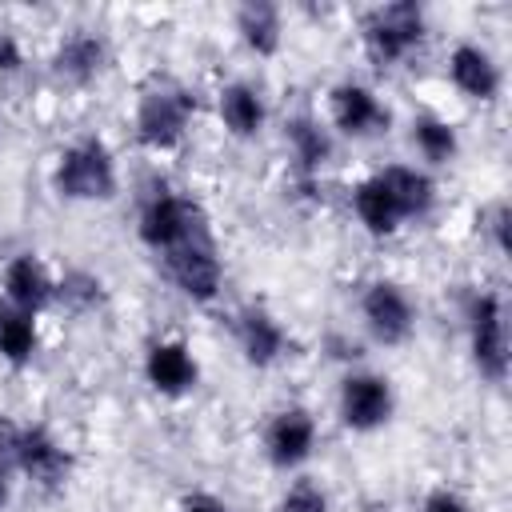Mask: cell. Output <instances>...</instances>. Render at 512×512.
Masks as SVG:
<instances>
[{"instance_id":"9c48e42d","label":"cell","mask_w":512,"mask_h":512,"mask_svg":"<svg viewBox=\"0 0 512 512\" xmlns=\"http://www.w3.org/2000/svg\"><path fill=\"white\" fill-rule=\"evenodd\" d=\"M168 284L188 300V304H216L220 288H224V256L212 240V232L172 248L160 256Z\"/></svg>"},{"instance_id":"d4e9b609","label":"cell","mask_w":512,"mask_h":512,"mask_svg":"<svg viewBox=\"0 0 512 512\" xmlns=\"http://www.w3.org/2000/svg\"><path fill=\"white\" fill-rule=\"evenodd\" d=\"M104 284L92 276V272H68L64 280H60V292H56V300H64V304H76V308H92V304H100V292Z\"/></svg>"},{"instance_id":"f546056e","label":"cell","mask_w":512,"mask_h":512,"mask_svg":"<svg viewBox=\"0 0 512 512\" xmlns=\"http://www.w3.org/2000/svg\"><path fill=\"white\" fill-rule=\"evenodd\" d=\"M176 512H228V500L216 496L212 488H188L176 500Z\"/></svg>"},{"instance_id":"30bf717a","label":"cell","mask_w":512,"mask_h":512,"mask_svg":"<svg viewBox=\"0 0 512 512\" xmlns=\"http://www.w3.org/2000/svg\"><path fill=\"white\" fill-rule=\"evenodd\" d=\"M260 444H264V460L276 472H300L316 456L320 420H316V412L308 404H284L264 420Z\"/></svg>"},{"instance_id":"ac0fdd59","label":"cell","mask_w":512,"mask_h":512,"mask_svg":"<svg viewBox=\"0 0 512 512\" xmlns=\"http://www.w3.org/2000/svg\"><path fill=\"white\" fill-rule=\"evenodd\" d=\"M216 120L240 144L260 140L268 128V100L252 80H228L216 92Z\"/></svg>"},{"instance_id":"3957f363","label":"cell","mask_w":512,"mask_h":512,"mask_svg":"<svg viewBox=\"0 0 512 512\" xmlns=\"http://www.w3.org/2000/svg\"><path fill=\"white\" fill-rule=\"evenodd\" d=\"M204 232H208V220L184 188H176L168 180H152L144 188V196L136 204V240L148 252L164 256V252H172V248H180Z\"/></svg>"},{"instance_id":"7c38bea8","label":"cell","mask_w":512,"mask_h":512,"mask_svg":"<svg viewBox=\"0 0 512 512\" xmlns=\"http://www.w3.org/2000/svg\"><path fill=\"white\" fill-rule=\"evenodd\" d=\"M284 148H288V164H292V180L300 192L316 196L320 188V172L332 164L336 156V136L332 128L312 116V112H296L284 120Z\"/></svg>"},{"instance_id":"52a82bcc","label":"cell","mask_w":512,"mask_h":512,"mask_svg":"<svg viewBox=\"0 0 512 512\" xmlns=\"http://www.w3.org/2000/svg\"><path fill=\"white\" fill-rule=\"evenodd\" d=\"M336 416L348 432L372 436L392 424L396 416V388L384 372L372 368H348L336 388Z\"/></svg>"},{"instance_id":"277c9868","label":"cell","mask_w":512,"mask_h":512,"mask_svg":"<svg viewBox=\"0 0 512 512\" xmlns=\"http://www.w3.org/2000/svg\"><path fill=\"white\" fill-rule=\"evenodd\" d=\"M428 40V12L416 0H388L360 16V44L376 68L408 64Z\"/></svg>"},{"instance_id":"8fae6325","label":"cell","mask_w":512,"mask_h":512,"mask_svg":"<svg viewBox=\"0 0 512 512\" xmlns=\"http://www.w3.org/2000/svg\"><path fill=\"white\" fill-rule=\"evenodd\" d=\"M108 64H112V44L96 28H68L48 56V72L60 88H92L108 72Z\"/></svg>"},{"instance_id":"9a60e30c","label":"cell","mask_w":512,"mask_h":512,"mask_svg":"<svg viewBox=\"0 0 512 512\" xmlns=\"http://www.w3.org/2000/svg\"><path fill=\"white\" fill-rule=\"evenodd\" d=\"M444 76L456 88V96L472 104H496L504 92V68L480 40H456L444 60Z\"/></svg>"},{"instance_id":"4fadbf2b","label":"cell","mask_w":512,"mask_h":512,"mask_svg":"<svg viewBox=\"0 0 512 512\" xmlns=\"http://www.w3.org/2000/svg\"><path fill=\"white\" fill-rule=\"evenodd\" d=\"M232 340L248 368H276L292 356V332L268 304H244L232 316Z\"/></svg>"},{"instance_id":"44dd1931","label":"cell","mask_w":512,"mask_h":512,"mask_svg":"<svg viewBox=\"0 0 512 512\" xmlns=\"http://www.w3.org/2000/svg\"><path fill=\"white\" fill-rule=\"evenodd\" d=\"M232 28H236V40L260 60H268V56H276L284 48V8L280 4L244 0L232 12Z\"/></svg>"},{"instance_id":"4dcf8cb0","label":"cell","mask_w":512,"mask_h":512,"mask_svg":"<svg viewBox=\"0 0 512 512\" xmlns=\"http://www.w3.org/2000/svg\"><path fill=\"white\" fill-rule=\"evenodd\" d=\"M360 512H388V504H384V500H368Z\"/></svg>"},{"instance_id":"603a6c76","label":"cell","mask_w":512,"mask_h":512,"mask_svg":"<svg viewBox=\"0 0 512 512\" xmlns=\"http://www.w3.org/2000/svg\"><path fill=\"white\" fill-rule=\"evenodd\" d=\"M36 352H40V316L0 300V360L8 368H28Z\"/></svg>"},{"instance_id":"ffe728a7","label":"cell","mask_w":512,"mask_h":512,"mask_svg":"<svg viewBox=\"0 0 512 512\" xmlns=\"http://www.w3.org/2000/svg\"><path fill=\"white\" fill-rule=\"evenodd\" d=\"M348 204H352L356 224H360L372 240H392V236L404 228V216H400V208H396V200H392L388 184L380 180V172H372V176L356 180V184H352Z\"/></svg>"},{"instance_id":"6da1fadb","label":"cell","mask_w":512,"mask_h":512,"mask_svg":"<svg viewBox=\"0 0 512 512\" xmlns=\"http://www.w3.org/2000/svg\"><path fill=\"white\" fill-rule=\"evenodd\" d=\"M196 92L176 76H152L132 104V136L148 152H176L196 120Z\"/></svg>"},{"instance_id":"5b68a950","label":"cell","mask_w":512,"mask_h":512,"mask_svg":"<svg viewBox=\"0 0 512 512\" xmlns=\"http://www.w3.org/2000/svg\"><path fill=\"white\" fill-rule=\"evenodd\" d=\"M464 336H468V360L476 376L492 388H504L512 344H508V308L496 288H468L464 296Z\"/></svg>"},{"instance_id":"83f0119b","label":"cell","mask_w":512,"mask_h":512,"mask_svg":"<svg viewBox=\"0 0 512 512\" xmlns=\"http://www.w3.org/2000/svg\"><path fill=\"white\" fill-rule=\"evenodd\" d=\"M420 512H476V508H472V500H468L464 492H456V488H448V484H436V488L424 492Z\"/></svg>"},{"instance_id":"cb8c5ba5","label":"cell","mask_w":512,"mask_h":512,"mask_svg":"<svg viewBox=\"0 0 512 512\" xmlns=\"http://www.w3.org/2000/svg\"><path fill=\"white\" fill-rule=\"evenodd\" d=\"M276 512H332V500H328L320 480L296 476V480L284 484V492L276 500Z\"/></svg>"},{"instance_id":"5bb4252c","label":"cell","mask_w":512,"mask_h":512,"mask_svg":"<svg viewBox=\"0 0 512 512\" xmlns=\"http://www.w3.org/2000/svg\"><path fill=\"white\" fill-rule=\"evenodd\" d=\"M144 384L164 400H184L200 384V360L184 336H156L140 360Z\"/></svg>"},{"instance_id":"ba28073f","label":"cell","mask_w":512,"mask_h":512,"mask_svg":"<svg viewBox=\"0 0 512 512\" xmlns=\"http://www.w3.org/2000/svg\"><path fill=\"white\" fill-rule=\"evenodd\" d=\"M328 128H332V136L376 140L392 128V112L368 80L344 76L328 88Z\"/></svg>"},{"instance_id":"e0dca14e","label":"cell","mask_w":512,"mask_h":512,"mask_svg":"<svg viewBox=\"0 0 512 512\" xmlns=\"http://www.w3.org/2000/svg\"><path fill=\"white\" fill-rule=\"evenodd\" d=\"M56 292H60V276L48 268L44 256H36V252L8 256V264L0 272V300L4 304L40 316L56 304Z\"/></svg>"},{"instance_id":"7a4b0ae2","label":"cell","mask_w":512,"mask_h":512,"mask_svg":"<svg viewBox=\"0 0 512 512\" xmlns=\"http://www.w3.org/2000/svg\"><path fill=\"white\" fill-rule=\"evenodd\" d=\"M48 180L68 204H108L120 192V164L104 136H76L56 152Z\"/></svg>"},{"instance_id":"484cf974","label":"cell","mask_w":512,"mask_h":512,"mask_svg":"<svg viewBox=\"0 0 512 512\" xmlns=\"http://www.w3.org/2000/svg\"><path fill=\"white\" fill-rule=\"evenodd\" d=\"M508 224H512V212H508V200H492L484 212H480V228L488 232L492 248L504 256L508 252Z\"/></svg>"},{"instance_id":"4316f807","label":"cell","mask_w":512,"mask_h":512,"mask_svg":"<svg viewBox=\"0 0 512 512\" xmlns=\"http://www.w3.org/2000/svg\"><path fill=\"white\" fill-rule=\"evenodd\" d=\"M20 420H12L8 412H0V480L12 484L16 476V452H20Z\"/></svg>"},{"instance_id":"f1b7e54d","label":"cell","mask_w":512,"mask_h":512,"mask_svg":"<svg viewBox=\"0 0 512 512\" xmlns=\"http://www.w3.org/2000/svg\"><path fill=\"white\" fill-rule=\"evenodd\" d=\"M28 64V52H24V40L12 32V28H0V80L8 76H20Z\"/></svg>"},{"instance_id":"7402d4cb","label":"cell","mask_w":512,"mask_h":512,"mask_svg":"<svg viewBox=\"0 0 512 512\" xmlns=\"http://www.w3.org/2000/svg\"><path fill=\"white\" fill-rule=\"evenodd\" d=\"M408 140L420 156V168H444L460 156V132L436 112H416L408 124Z\"/></svg>"},{"instance_id":"8992f818","label":"cell","mask_w":512,"mask_h":512,"mask_svg":"<svg viewBox=\"0 0 512 512\" xmlns=\"http://www.w3.org/2000/svg\"><path fill=\"white\" fill-rule=\"evenodd\" d=\"M356 312H360V324L368 332L372 344L380 348H404L412 336H416V320H420V308L412 300V292L392 280V276H376L360 288V300H356Z\"/></svg>"},{"instance_id":"2e32d148","label":"cell","mask_w":512,"mask_h":512,"mask_svg":"<svg viewBox=\"0 0 512 512\" xmlns=\"http://www.w3.org/2000/svg\"><path fill=\"white\" fill-rule=\"evenodd\" d=\"M16 476H24L40 492H60L72 476V452L64 440L44 424L20 428V452H16Z\"/></svg>"},{"instance_id":"d6986e66","label":"cell","mask_w":512,"mask_h":512,"mask_svg":"<svg viewBox=\"0 0 512 512\" xmlns=\"http://www.w3.org/2000/svg\"><path fill=\"white\" fill-rule=\"evenodd\" d=\"M380 180L388 184L404 224H424L436 212V204H440V188H436L432 172L420 168V164H384Z\"/></svg>"}]
</instances>
